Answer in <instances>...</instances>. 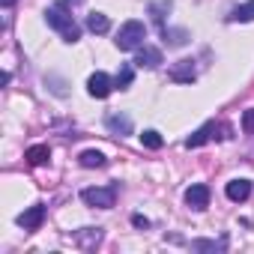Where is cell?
Returning <instances> with one entry per match:
<instances>
[{
    "label": "cell",
    "instance_id": "cell-18",
    "mask_svg": "<svg viewBox=\"0 0 254 254\" xmlns=\"http://www.w3.org/2000/svg\"><path fill=\"white\" fill-rule=\"evenodd\" d=\"M132 81H135V69H132L129 63H123V66H120V72H117V78H114V87L129 90V87H132Z\"/></svg>",
    "mask_w": 254,
    "mask_h": 254
},
{
    "label": "cell",
    "instance_id": "cell-21",
    "mask_svg": "<svg viewBox=\"0 0 254 254\" xmlns=\"http://www.w3.org/2000/svg\"><path fill=\"white\" fill-rule=\"evenodd\" d=\"M224 245H227L224 239H218V242H215V239H194V242H191L194 251H221Z\"/></svg>",
    "mask_w": 254,
    "mask_h": 254
},
{
    "label": "cell",
    "instance_id": "cell-10",
    "mask_svg": "<svg viewBox=\"0 0 254 254\" xmlns=\"http://www.w3.org/2000/svg\"><path fill=\"white\" fill-rule=\"evenodd\" d=\"M105 126H108V132L111 135H132V117H126V114H108L105 117Z\"/></svg>",
    "mask_w": 254,
    "mask_h": 254
},
{
    "label": "cell",
    "instance_id": "cell-9",
    "mask_svg": "<svg viewBox=\"0 0 254 254\" xmlns=\"http://www.w3.org/2000/svg\"><path fill=\"white\" fill-rule=\"evenodd\" d=\"M99 242H102V227H81V230H75V245L78 248L93 251Z\"/></svg>",
    "mask_w": 254,
    "mask_h": 254
},
{
    "label": "cell",
    "instance_id": "cell-16",
    "mask_svg": "<svg viewBox=\"0 0 254 254\" xmlns=\"http://www.w3.org/2000/svg\"><path fill=\"white\" fill-rule=\"evenodd\" d=\"M230 21H233V24H248V21H254V0L236 6V9L230 12Z\"/></svg>",
    "mask_w": 254,
    "mask_h": 254
},
{
    "label": "cell",
    "instance_id": "cell-24",
    "mask_svg": "<svg viewBox=\"0 0 254 254\" xmlns=\"http://www.w3.org/2000/svg\"><path fill=\"white\" fill-rule=\"evenodd\" d=\"M0 3H3V6L9 9V6H15V0H0Z\"/></svg>",
    "mask_w": 254,
    "mask_h": 254
},
{
    "label": "cell",
    "instance_id": "cell-23",
    "mask_svg": "<svg viewBox=\"0 0 254 254\" xmlns=\"http://www.w3.org/2000/svg\"><path fill=\"white\" fill-rule=\"evenodd\" d=\"M132 221H135V227H147V224H150L144 215H132Z\"/></svg>",
    "mask_w": 254,
    "mask_h": 254
},
{
    "label": "cell",
    "instance_id": "cell-15",
    "mask_svg": "<svg viewBox=\"0 0 254 254\" xmlns=\"http://www.w3.org/2000/svg\"><path fill=\"white\" fill-rule=\"evenodd\" d=\"M24 159H27L30 165H45V162L51 159V150H48V144H33V147L24 153Z\"/></svg>",
    "mask_w": 254,
    "mask_h": 254
},
{
    "label": "cell",
    "instance_id": "cell-1",
    "mask_svg": "<svg viewBox=\"0 0 254 254\" xmlns=\"http://www.w3.org/2000/svg\"><path fill=\"white\" fill-rule=\"evenodd\" d=\"M45 24L54 27V30L63 36V42H69V45L81 39V27L75 24V18H72V12H69L66 3H54V6H48V9H45Z\"/></svg>",
    "mask_w": 254,
    "mask_h": 254
},
{
    "label": "cell",
    "instance_id": "cell-11",
    "mask_svg": "<svg viewBox=\"0 0 254 254\" xmlns=\"http://www.w3.org/2000/svg\"><path fill=\"white\" fill-rule=\"evenodd\" d=\"M224 194H227L233 203L248 200V194H251V180H230V183L224 186Z\"/></svg>",
    "mask_w": 254,
    "mask_h": 254
},
{
    "label": "cell",
    "instance_id": "cell-4",
    "mask_svg": "<svg viewBox=\"0 0 254 254\" xmlns=\"http://www.w3.org/2000/svg\"><path fill=\"white\" fill-rule=\"evenodd\" d=\"M111 90H114V81H111L105 72H93V75H90V81H87V93H90L93 99H108Z\"/></svg>",
    "mask_w": 254,
    "mask_h": 254
},
{
    "label": "cell",
    "instance_id": "cell-2",
    "mask_svg": "<svg viewBox=\"0 0 254 254\" xmlns=\"http://www.w3.org/2000/svg\"><path fill=\"white\" fill-rule=\"evenodd\" d=\"M144 39H147V27H144V21H138V18H132V21H126L123 27H120V33H117V48L120 51H138L141 45H144Z\"/></svg>",
    "mask_w": 254,
    "mask_h": 254
},
{
    "label": "cell",
    "instance_id": "cell-3",
    "mask_svg": "<svg viewBox=\"0 0 254 254\" xmlns=\"http://www.w3.org/2000/svg\"><path fill=\"white\" fill-rule=\"evenodd\" d=\"M81 200L87 206H96V209H111L117 203V189L114 186H105V189H84L81 191Z\"/></svg>",
    "mask_w": 254,
    "mask_h": 254
},
{
    "label": "cell",
    "instance_id": "cell-25",
    "mask_svg": "<svg viewBox=\"0 0 254 254\" xmlns=\"http://www.w3.org/2000/svg\"><path fill=\"white\" fill-rule=\"evenodd\" d=\"M63 3H66V6H78V3H81V0H63Z\"/></svg>",
    "mask_w": 254,
    "mask_h": 254
},
{
    "label": "cell",
    "instance_id": "cell-19",
    "mask_svg": "<svg viewBox=\"0 0 254 254\" xmlns=\"http://www.w3.org/2000/svg\"><path fill=\"white\" fill-rule=\"evenodd\" d=\"M162 36H165V42L174 45V48H180V45L189 42V30H171V27H162Z\"/></svg>",
    "mask_w": 254,
    "mask_h": 254
},
{
    "label": "cell",
    "instance_id": "cell-13",
    "mask_svg": "<svg viewBox=\"0 0 254 254\" xmlns=\"http://www.w3.org/2000/svg\"><path fill=\"white\" fill-rule=\"evenodd\" d=\"M212 132H215V123H206V126H200V129H197V132H194V135L186 141V147H189V150H197V147H203V144L212 138Z\"/></svg>",
    "mask_w": 254,
    "mask_h": 254
},
{
    "label": "cell",
    "instance_id": "cell-7",
    "mask_svg": "<svg viewBox=\"0 0 254 254\" xmlns=\"http://www.w3.org/2000/svg\"><path fill=\"white\" fill-rule=\"evenodd\" d=\"M42 221H45V206H42V203H33L30 209H24V212L18 215V224H21L24 230H39Z\"/></svg>",
    "mask_w": 254,
    "mask_h": 254
},
{
    "label": "cell",
    "instance_id": "cell-20",
    "mask_svg": "<svg viewBox=\"0 0 254 254\" xmlns=\"http://www.w3.org/2000/svg\"><path fill=\"white\" fill-rule=\"evenodd\" d=\"M141 144H144L147 150H162V144H165V141H162V135H159L156 129H147V132L141 135Z\"/></svg>",
    "mask_w": 254,
    "mask_h": 254
},
{
    "label": "cell",
    "instance_id": "cell-6",
    "mask_svg": "<svg viewBox=\"0 0 254 254\" xmlns=\"http://www.w3.org/2000/svg\"><path fill=\"white\" fill-rule=\"evenodd\" d=\"M162 63H165V60H162V51L153 48V45H141L138 54H135V66H141V69H156V66H162Z\"/></svg>",
    "mask_w": 254,
    "mask_h": 254
},
{
    "label": "cell",
    "instance_id": "cell-17",
    "mask_svg": "<svg viewBox=\"0 0 254 254\" xmlns=\"http://www.w3.org/2000/svg\"><path fill=\"white\" fill-rule=\"evenodd\" d=\"M78 162H81V168H105V165H108V159H105L99 150H84V153L78 156Z\"/></svg>",
    "mask_w": 254,
    "mask_h": 254
},
{
    "label": "cell",
    "instance_id": "cell-14",
    "mask_svg": "<svg viewBox=\"0 0 254 254\" xmlns=\"http://www.w3.org/2000/svg\"><path fill=\"white\" fill-rule=\"evenodd\" d=\"M87 30H90V33H108V30H111L108 15H105V12H90V15H87Z\"/></svg>",
    "mask_w": 254,
    "mask_h": 254
},
{
    "label": "cell",
    "instance_id": "cell-12",
    "mask_svg": "<svg viewBox=\"0 0 254 254\" xmlns=\"http://www.w3.org/2000/svg\"><path fill=\"white\" fill-rule=\"evenodd\" d=\"M171 12V0H150V18L156 27H165V15Z\"/></svg>",
    "mask_w": 254,
    "mask_h": 254
},
{
    "label": "cell",
    "instance_id": "cell-22",
    "mask_svg": "<svg viewBox=\"0 0 254 254\" xmlns=\"http://www.w3.org/2000/svg\"><path fill=\"white\" fill-rule=\"evenodd\" d=\"M242 132H245V135H254V108H248V111L242 114Z\"/></svg>",
    "mask_w": 254,
    "mask_h": 254
},
{
    "label": "cell",
    "instance_id": "cell-5",
    "mask_svg": "<svg viewBox=\"0 0 254 254\" xmlns=\"http://www.w3.org/2000/svg\"><path fill=\"white\" fill-rule=\"evenodd\" d=\"M168 78L177 81V84H191V81L197 78V72H194V60H177V63L168 69Z\"/></svg>",
    "mask_w": 254,
    "mask_h": 254
},
{
    "label": "cell",
    "instance_id": "cell-8",
    "mask_svg": "<svg viewBox=\"0 0 254 254\" xmlns=\"http://www.w3.org/2000/svg\"><path fill=\"white\" fill-rule=\"evenodd\" d=\"M186 203H189L191 209H206V206H209V186L197 183V186L186 189Z\"/></svg>",
    "mask_w": 254,
    "mask_h": 254
}]
</instances>
